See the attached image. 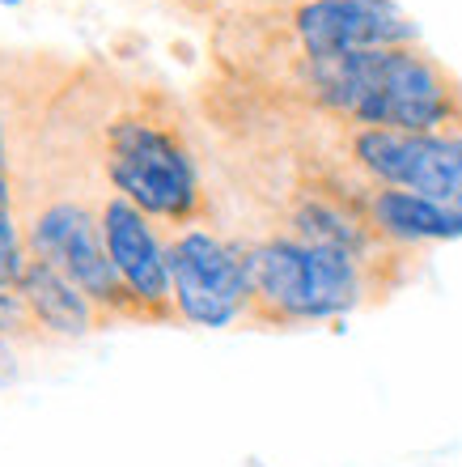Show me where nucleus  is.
I'll return each mask as SVG.
<instances>
[{"label":"nucleus","mask_w":462,"mask_h":467,"mask_svg":"<svg viewBox=\"0 0 462 467\" xmlns=\"http://www.w3.org/2000/svg\"><path fill=\"white\" fill-rule=\"evenodd\" d=\"M293 89L353 128L462 136V81L416 43L302 60L293 64Z\"/></svg>","instance_id":"1"},{"label":"nucleus","mask_w":462,"mask_h":467,"mask_svg":"<svg viewBox=\"0 0 462 467\" xmlns=\"http://www.w3.org/2000/svg\"><path fill=\"white\" fill-rule=\"evenodd\" d=\"M251 264V323L259 327H297L327 323L365 306L377 289V268L335 246L302 243L293 234H272L246 243Z\"/></svg>","instance_id":"2"},{"label":"nucleus","mask_w":462,"mask_h":467,"mask_svg":"<svg viewBox=\"0 0 462 467\" xmlns=\"http://www.w3.org/2000/svg\"><path fill=\"white\" fill-rule=\"evenodd\" d=\"M102 171L115 196L161 225L187 230L204 217V187L183 132L153 111H119L102 128Z\"/></svg>","instance_id":"3"},{"label":"nucleus","mask_w":462,"mask_h":467,"mask_svg":"<svg viewBox=\"0 0 462 467\" xmlns=\"http://www.w3.org/2000/svg\"><path fill=\"white\" fill-rule=\"evenodd\" d=\"M26 251L30 259H43L56 272H64L81 294L110 319H140L128 285L110 264L107 238H102V217L89 200L56 196L43 209L26 217Z\"/></svg>","instance_id":"4"},{"label":"nucleus","mask_w":462,"mask_h":467,"mask_svg":"<svg viewBox=\"0 0 462 467\" xmlns=\"http://www.w3.org/2000/svg\"><path fill=\"white\" fill-rule=\"evenodd\" d=\"M174 315L191 327H233L251 319L246 243L187 225L166 238Z\"/></svg>","instance_id":"5"},{"label":"nucleus","mask_w":462,"mask_h":467,"mask_svg":"<svg viewBox=\"0 0 462 467\" xmlns=\"http://www.w3.org/2000/svg\"><path fill=\"white\" fill-rule=\"evenodd\" d=\"M348 161L365 174V187H399L441 204H462V136L353 128Z\"/></svg>","instance_id":"6"},{"label":"nucleus","mask_w":462,"mask_h":467,"mask_svg":"<svg viewBox=\"0 0 462 467\" xmlns=\"http://www.w3.org/2000/svg\"><path fill=\"white\" fill-rule=\"evenodd\" d=\"M276 17L293 43V64L416 43V26L395 0H305Z\"/></svg>","instance_id":"7"},{"label":"nucleus","mask_w":462,"mask_h":467,"mask_svg":"<svg viewBox=\"0 0 462 467\" xmlns=\"http://www.w3.org/2000/svg\"><path fill=\"white\" fill-rule=\"evenodd\" d=\"M102 217V238H107L110 264L128 285L140 323H174V297H170V264H166V243L153 230V217L136 209L132 200L107 196L98 204Z\"/></svg>","instance_id":"8"},{"label":"nucleus","mask_w":462,"mask_h":467,"mask_svg":"<svg viewBox=\"0 0 462 467\" xmlns=\"http://www.w3.org/2000/svg\"><path fill=\"white\" fill-rule=\"evenodd\" d=\"M365 217L390 246H425V243H454L462 238V204L399 192V187H365Z\"/></svg>","instance_id":"9"},{"label":"nucleus","mask_w":462,"mask_h":467,"mask_svg":"<svg viewBox=\"0 0 462 467\" xmlns=\"http://www.w3.org/2000/svg\"><path fill=\"white\" fill-rule=\"evenodd\" d=\"M17 294L26 297L43 340H81L107 323V315L64 272H56L43 259H26L22 276H17Z\"/></svg>","instance_id":"10"},{"label":"nucleus","mask_w":462,"mask_h":467,"mask_svg":"<svg viewBox=\"0 0 462 467\" xmlns=\"http://www.w3.org/2000/svg\"><path fill=\"white\" fill-rule=\"evenodd\" d=\"M26 259V222L17 217L13 204V174H9V153H5V136H0V281L17 285Z\"/></svg>","instance_id":"11"},{"label":"nucleus","mask_w":462,"mask_h":467,"mask_svg":"<svg viewBox=\"0 0 462 467\" xmlns=\"http://www.w3.org/2000/svg\"><path fill=\"white\" fill-rule=\"evenodd\" d=\"M5 5H17V0H5Z\"/></svg>","instance_id":"12"},{"label":"nucleus","mask_w":462,"mask_h":467,"mask_svg":"<svg viewBox=\"0 0 462 467\" xmlns=\"http://www.w3.org/2000/svg\"><path fill=\"white\" fill-rule=\"evenodd\" d=\"M293 5H305V0H293Z\"/></svg>","instance_id":"13"}]
</instances>
